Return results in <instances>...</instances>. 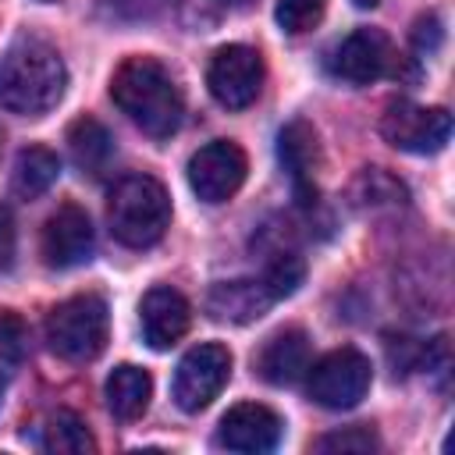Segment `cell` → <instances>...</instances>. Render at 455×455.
<instances>
[{
	"instance_id": "1",
	"label": "cell",
	"mask_w": 455,
	"mask_h": 455,
	"mask_svg": "<svg viewBox=\"0 0 455 455\" xmlns=\"http://www.w3.org/2000/svg\"><path fill=\"white\" fill-rule=\"evenodd\" d=\"M110 96L121 114L153 139H171L181 128L185 96L156 57H128L110 78Z\"/></svg>"
},
{
	"instance_id": "2",
	"label": "cell",
	"mask_w": 455,
	"mask_h": 455,
	"mask_svg": "<svg viewBox=\"0 0 455 455\" xmlns=\"http://www.w3.org/2000/svg\"><path fill=\"white\" fill-rule=\"evenodd\" d=\"M64 85H68V68L60 53L36 36L11 43L7 53L0 57V107L11 114L43 117L60 103Z\"/></svg>"
},
{
	"instance_id": "3",
	"label": "cell",
	"mask_w": 455,
	"mask_h": 455,
	"mask_svg": "<svg viewBox=\"0 0 455 455\" xmlns=\"http://www.w3.org/2000/svg\"><path fill=\"white\" fill-rule=\"evenodd\" d=\"M110 235L128 249H149L171 224V196L153 174H128L114 185L107 203Z\"/></svg>"
},
{
	"instance_id": "4",
	"label": "cell",
	"mask_w": 455,
	"mask_h": 455,
	"mask_svg": "<svg viewBox=\"0 0 455 455\" xmlns=\"http://www.w3.org/2000/svg\"><path fill=\"white\" fill-rule=\"evenodd\" d=\"M110 331L107 302L100 295H75L46 316V341L68 363H89L103 352Z\"/></svg>"
},
{
	"instance_id": "5",
	"label": "cell",
	"mask_w": 455,
	"mask_h": 455,
	"mask_svg": "<svg viewBox=\"0 0 455 455\" xmlns=\"http://www.w3.org/2000/svg\"><path fill=\"white\" fill-rule=\"evenodd\" d=\"M309 398L323 409H352L366 398L373 366L359 348H334L306 370Z\"/></svg>"
},
{
	"instance_id": "6",
	"label": "cell",
	"mask_w": 455,
	"mask_h": 455,
	"mask_svg": "<svg viewBox=\"0 0 455 455\" xmlns=\"http://www.w3.org/2000/svg\"><path fill=\"white\" fill-rule=\"evenodd\" d=\"M210 96L228 110H245L263 89V57L245 43H228L210 57L206 68Z\"/></svg>"
},
{
	"instance_id": "7",
	"label": "cell",
	"mask_w": 455,
	"mask_h": 455,
	"mask_svg": "<svg viewBox=\"0 0 455 455\" xmlns=\"http://www.w3.org/2000/svg\"><path fill=\"white\" fill-rule=\"evenodd\" d=\"M231 380V352L217 341L196 345L174 370V402L181 412H203Z\"/></svg>"
},
{
	"instance_id": "8",
	"label": "cell",
	"mask_w": 455,
	"mask_h": 455,
	"mask_svg": "<svg viewBox=\"0 0 455 455\" xmlns=\"http://www.w3.org/2000/svg\"><path fill=\"white\" fill-rule=\"evenodd\" d=\"M380 135L405 153H441L451 139V114L444 107H419L409 100H398L380 117Z\"/></svg>"
},
{
	"instance_id": "9",
	"label": "cell",
	"mask_w": 455,
	"mask_h": 455,
	"mask_svg": "<svg viewBox=\"0 0 455 455\" xmlns=\"http://www.w3.org/2000/svg\"><path fill=\"white\" fill-rule=\"evenodd\" d=\"M398 68L395 43L380 28H355L348 32L327 57V71L348 85H370Z\"/></svg>"
},
{
	"instance_id": "10",
	"label": "cell",
	"mask_w": 455,
	"mask_h": 455,
	"mask_svg": "<svg viewBox=\"0 0 455 455\" xmlns=\"http://www.w3.org/2000/svg\"><path fill=\"white\" fill-rule=\"evenodd\" d=\"M249 174V160H245V149L231 139H217V142H206L199 153H192L188 160V185L192 192L203 199V203H228L242 181Z\"/></svg>"
},
{
	"instance_id": "11",
	"label": "cell",
	"mask_w": 455,
	"mask_h": 455,
	"mask_svg": "<svg viewBox=\"0 0 455 455\" xmlns=\"http://www.w3.org/2000/svg\"><path fill=\"white\" fill-rule=\"evenodd\" d=\"M92 245H96V235H92V220L82 206L75 203H64L57 206L46 224H43V242H39V252L46 259V267L53 270H71L78 263H89L92 256Z\"/></svg>"
},
{
	"instance_id": "12",
	"label": "cell",
	"mask_w": 455,
	"mask_h": 455,
	"mask_svg": "<svg viewBox=\"0 0 455 455\" xmlns=\"http://www.w3.org/2000/svg\"><path fill=\"white\" fill-rule=\"evenodd\" d=\"M284 423L274 409L259 402H238L220 416L217 427V444L228 451H245V455H263L281 444Z\"/></svg>"
},
{
	"instance_id": "13",
	"label": "cell",
	"mask_w": 455,
	"mask_h": 455,
	"mask_svg": "<svg viewBox=\"0 0 455 455\" xmlns=\"http://www.w3.org/2000/svg\"><path fill=\"white\" fill-rule=\"evenodd\" d=\"M139 323H142V338L149 348H171L185 338V331L192 323L188 299L171 284H156L142 295Z\"/></svg>"
},
{
	"instance_id": "14",
	"label": "cell",
	"mask_w": 455,
	"mask_h": 455,
	"mask_svg": "<svg viewBox=\"0 0 455 455\" xmlns=\"http://www.w3.org/2000/svg\"><path fill=\"white\" fill-rule=\"evenodd\" d=\"M306 370H309V338L302 327H284L270 334L256 355V373L274 387L302 380Z\"/></svg>"
},
{
	"instance_id": "15",
	"label": "cell",
	"mask_w": 455,
	"mask_h": 455,
	"mask_svg": "<svg viewBox=\"0 0 455 455\" xmlns=\"http://www.w3.org/2000/svg\"><path fill=\"white\" fill-rule=\"evenodd\" d=\"M274 302H277V295L270 291V284L263 281V274L259 277H245V281H220L206 295L210 316L213 320H228V323L259 320Z\"/></svg>"
},
{
	"instance_id": "16",
	"label": "cell",
	"mask_w": 455,
	"mask_h": 455,
	"mask_svg": "<svg viewBox=\"0 0 455 455\" xmlns=\"http://www.w3.org/2000/svg\"><path fill=\"white\" fill-rule=\"evenodd\" d=\"M277 160H281V167L291 174L299 199L309 203V199L316 196V188H313V171H316V160H320L316 132H313L309 121H291V124L281 128V135H277Z\"/></svg>"
},
{
	"instance_id": "17",
	"label": "cell",
	"mask_w": 455,
	"mask_h": 455,
	"mask_svg": "<svg viewBox=\"0 0 455 455\" xmlns=\"http://www.w3.org/2000/svg\"><path fill=\"white\" fill-rule=\"evenodd\" d=\"M153 398V377L142 366H114L107 377V405L117 419H139Z\"/></svg>"
},
{
	"instance_id": "18",
	"label": "cell",
	"mask_w": 455,
	"mask_h": 455,
	"mask_svg": "<svg viewBox=\"0 0 455 455\" xmlns=\"http://www.w3.org/2000/svg\"><path fill=\"white\" fill-rule=\"evenodd\" d=\"M68 146H71V160L82 174H103L114 160V139L110 132L96 121V117H78L68 128Z\"/></svg>"
},
{
	"instance_id": "19",
	"label": "cell",
	"mask_w": 455,
	"mask_h": 455,
	"mask_svg": "<svg viewBox=\"0 0 455 455\" xmlns=\"http://www.w3.org/2000/svg\"><path fill=\"white\" fill-rule=\"evenodd\" d=\"M60 174V156L46 146H25L14 160V174L11 185L21 199H39L43 192H50V185Z\"/></svg>"
},
{
	"instance_id": "20",
	"label": "cell",
	"mask_w": 455,
	"mask_h": 455,
	"mask_svg": "<svg viewBox=\"0 0 455 455\" xmlns=\"http://www.w3.org/2000/svg\"><path fill=\"white\" fill-rule=\"evenodd\" d=\"M43 448L57 451V455H85V451H96V437L89 434L82 416L60 409L43 427Z\"/></svg>"
},
{
	"instance_id": "21",
	"label": "cell",
	"mask_w": 455,
	"mask_h": 455,
	"mask_svg": "<svg viewBox=\"0 0 455 455\" xmlns=\"http://www.w3.org/2000/svg\"><path fill=\"white\" fill-rule=\"evenodd\" d=\"M323 7L327 0H277L274 18L288 36H302L323 18Z\"/></svg>"
},
{
	"instance_id": "22",
	"label": "cell",
	"mask_w": 455,
	"mask_h": 455,
	"mask_svg": "<svg viewBox=\"0 0 455 455\" xmlns=\"http://www.w3.org/2000/svg\"><path fill=\"white\" fill-rule=\"evenodd\" d=\"M380 441L370 427H345V430H334V434H323L316 441V451H377Z\"/></svg>"
},
{
	"instance_id": "23",
	"label": "cell",
	"mask_w": 455,
	"mask_h": 455,
	"mask_svg": "<svg viewBox=\"0 0 455 455\" xmlns=\"http://www.w3.org/2000/svg\"><path fill=\"white\" fill-rule=\"evenodd\" d=\"M21 352H25V327H21L18 316L4 313L0 316V355L4 359H21Z\"/></svg>"
},
{
	"instance_id": "24",
	"label": "cell",
	"mask_w": 455,
	"mask_h": 455,
	"mask_svg": "<svg viewBox=\"0 0 455 455\" xmlns=\"http://www.w3.org/2000/svg\"><path fill=\"white\" fill-rule=\"evenodd\" d=\"M14 252H18V228L7 206H0V274L14 267Z\"/></svg>"
},
{
	"instance_id": "25",
	"label": "cell",
	"mask_w": 455,
	"mask_h": 455,
	"mask_svg": "<svg viewBox=\"0 0 455 455\" xmlns=\"http://www.w3.org/2000/svg\"><path fill=\"white\" fill-rule=\"evenodd\" d=\"M167 0H103V7L117 18H153Z\"/></svg>"
},
{
	"instance_id": "26",
	"label": "cell",
	"mask_w": 455,
	"mask_h": 455,
	"mask_svg": "<svg viewBox=\"0 0 455 455\" xmlns=\"http://www.w3.org/2000/svg\"><path fill=\"white\" fill-rule=\"evenodd\" d=\"M355 7H377V0H352Z\"/></svg>"
},
{
	"instance_id": "27",
	"label": "cell",
	"mask_w": 455,
	"mask_h": 455,
	"mask_svg": "<svg viewBox=\"0 0 455 455\" xmlns=\"http://www.w3.org/2000/svg\"><path fill=\"white\" fill-rule=\"evenodd\" d=\"M217 4H228V7H242V4H249V0H217Z\"/></svg>"
},
{
	"instance_id": "28",
	"label": "cell",
	"mask_w": 455,
	"mask_h": 455,
	"mask_svg": "<svg viewBox=\"0 0 455 455\" xmlns=\"http://www.w3.org/2000/svg\"><path fill=\"white\" fill-rule=\"evenodd\" d=\"M0 395H4V373H0Z\"/></svg>"
},
{
	"instance_id": "29",
	"label": "cell",
	"mask_w": 455,
	"mask_h": 455,
	"mask_svg": "<svg viewBox=\"0 0 455 455\" xmlns=\"http://www.w3.org/2000/svg\"><path fill=\"white\" fill-rule=\"evenodd\" d=\"M0 149H4V132H0Z\"/></svg>"
},
{
	"instance_id": "30",
	"label": "cell",
	"mask_w": 455,
	"mask_h": 455,
	"mask_svg": "<svg viewBox=\"0 0 455 455\" xmlns=\"http://www.w3.org/2000/svg\"><path fill=\"white\" fill-rule=\"evenodd\" d=\"M43 4H57V0H43Z\"/></svg>"
}]
</instances>
